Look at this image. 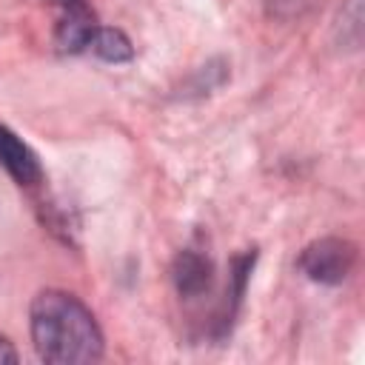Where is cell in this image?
<instances>
[{"mask_svg": "<svg viewBox=\"0 0 365 365\" xmlns=\"http://www.w3.org/2000/svg\"><path fill=\"white\" fill-rule=\"evenodd\" d=\"M29 328L43 362L80 365L103 356V331L94 314L68 291H40L29 311Z\"/></svg>", "mask_w": 365, "mask_h": 365, "instance_id": "obj_1", "label": "cell"}, {"mask_svg": "<svg viewBox=\"0 0 365 365\" xmlns=\"http://www.w3.org/2000/svg\"><path fill=\"white\" fill-rule=\"evenodd\" d=\"M356 265V245L342 237H322L305 245L299 254V268L311 282L342 285Z\"/></svg>", "mask_w": 365, "mask_h": 365, "instance_id": "obj_2", "label": "cell"}, {"mask_svg": "<svg viewBox=\"0 0 365 365\" xmlns=\"http://www.w3.org/2000/svg\"><path fill=\"white\" fill-rule=\"evenodd\" d=\"M171 277H174V285H177V294L185 297V299H194V297H202L211 282H214V262L208 254L197 251V248H185L174 257V265H171Z\"/></svg>", "mask_w": 365, "mask_h": 365, "instance_id": "obj_3", "label": "cell"}, {"mask_svg": "<svg viewBox=\"0 0 365 365\" xmlns=\"http://www.w3.org/2000/svg\"><path fill=\"white\" fill-rule=\"evenodd\" d=\"M94 31H97V23H94V14L88 11V6L83 0H66L60 23H57V46L68 54L86 51L91 46Z\"/></svg>", "mask_w": 365, "mask_h": 365, "instance_id": "obj_4", "label": "cell"}, {"mask_svg": "<svg viewBox=\"0 0 365 365\" xmlns=\"http://www.w3.org/2000/svg\"><path fill=\"white\" fill-rule=\"evenodd\" d=\"M0 165L20 182V185H34L43 177L37 154L6 125H0Z\"/></svg>", "mask_w": 365, "mask_h": 365, "instance_id": "obj_5", "label": "cell"}, {"mask_svg": "<svg viewBox=\"0 0 365 365\" xmlns=\"http://www.w3.org/2000/svg\"><path fill=\"white\" fill-rule=\"evenodd\" d=\"M88 48H91L100 60H106V63H128V60L134 57L131 40H128L120 29H103V26H97V31H94Z\"/></svg>", "mask_w": 365, "mask_h": 365, "instance_id": "obj_6", "label": "cell"}, {"mask_svg": "<svg viewBox=\"0 0 365 365\" xmlns=\"http://www.w3.org/2000/svg\"><path fill=\"white\" fill-rule=\"evenodd\" d=\"M17 359H20L17 348L9 342V336H3V334H0V362H17Z\"/></svg>", "mask_w": 365, "mask_h": 365, "instance_id": "obj_7", "label": "cell"}, {"mask_svg": "<svg viewBox=\"0 0 365 365\" xmlns=\"http://www.w3.org/2000/svg\"><path fill=\"white\" fill-rule=\"evenodd\" d=\"M57 3H60V6H63V3H66V0H57Z\"/></svg>", "mask_w": 365, "mask_h": 365, "instance_id": "obj_8", "label": "cell"}]
</instances>
